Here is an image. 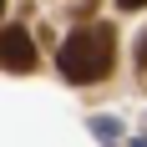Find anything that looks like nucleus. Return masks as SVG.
<instances>
[{
  "instance_id": "20e7f679",
  "label": "nucleus",
  "mask_w": 147,
  "mask_h": 147,
  "mask_svg": "<svg viewBox=\"0 0 147 147\" xmlns=\"http://www.w3.org/2000/svg\"><path fill=\"white\" fill-rule=\"evenodd\" d=\"M117 5H122V10H142L147 0H117Z\"/></svg>"
},
{
  "instance_id": "f257e3e1",
  "label": "nucleus",
  "mask_w": 147,
  "mask_h": 147,
  "mask_svg": "<svg viewBox=\"0 0 147 147\" xmlns=\"http://www.w3.org/2000/svg\"><path fill=\"white\" fill-rule=\"evenodd\" d=\"M112 61H117V30L86 20V26H76L61 41L56 66H61V76L71 86H91V81H107L112 76Z\"/></svg>"
},
{
  "instance_id": "f03ea898",
  "label": "nucleus",
  "mask_w": 147,
  "mask_h": 147,
  "mask_svg": "<svg viewBox=\"0 0 147 147\" xmlns=\"http://www.w3.org/2000/svg\"><path fill=\"white\" fill-rule=\"evenodd\" d=\"M0 66L5 71H30L36 66V41L20 26H0Z\"/></svg>"
},
{
  "instance_id": "7ed1b4c3",
  "label": "nucleus",
  "mask_w": 147,
  "mask_h": 147,
  "mask_svg": "<svg viewBox=\"0 0 147 147\" xmlns=\"http://www.w3.org/2000/svg\"><path fill=\"white\" fill-rule=\"evenodd\" d=\"M137 71H147V36L137 41Z\"/></svg>"
},
{
  "instance_id": "39448f33",
  "label": "nucleus",
  "mask_w": 147,
  "mask_h": 147,
  "mask_svg": "<svg viewBox=\"0 0 147 147\" xmlns=\"http://www.w3.org/2000/svg\"><path fill=\"white\" fill-rule=\"evenodd\" d=\"M0 15H5V0H0Z\"/></svg>"
}]
</instances>
